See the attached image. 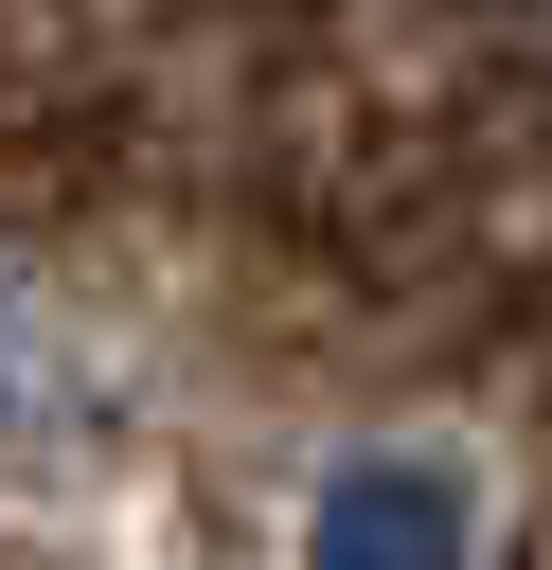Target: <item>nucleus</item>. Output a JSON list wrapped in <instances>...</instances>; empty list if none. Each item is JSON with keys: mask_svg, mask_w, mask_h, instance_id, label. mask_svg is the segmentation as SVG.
<instances>
[{"mask_svg": "<svg viewBox=\"0 0 552 570\" xmlns=\"http://www.w3.org/2000/svg\"><path fill=\"white\" fill-rule=\"evenodd\" d=\"M445 552H463L445 481H338L321 499V570H445Z\"/></svg>", "mask_w": 552, "mask_h": 570, "instance_id": "obj_1", "label": "nucleus"}]
</instances>
